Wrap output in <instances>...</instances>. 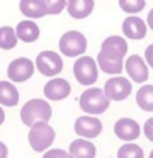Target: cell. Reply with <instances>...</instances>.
Masks as SVG:
<instances>
[{
  "instance_id": "1",
  "label": "cell",
  "mask_w": 153,
  "mask_h": 158,
  "mask_svg": "<svg viewBox=\"0 0 153 158\" xmlns=\"http://www.w3.org/2000/svg\"><path fill=\"white\" fill-rule=\"evenodd\" d=\"M78 106L87 116H100L111 106V100L104 94V89L88 87L78 97Z\"/></svg>"
},
{
  "instance_id": "2",
  "label": "cell",
  "mask_w": 153,
  "mask_h": 158,
  "mask_svg": "<svg viewBox=\"0 0 153 158\" xmlns=\"http://www.w3.org/2000/svg\"><path fill=\"white\" fill-rule=\"evenodd\" d=\"M51 116H53V109L49 100L46 99H31L20 109V121L27 127L36 123H49Z\"/></svg>"
},
{
  "instance_id": "3",
  "label": "cell",
  "mask_w": 153,
  "mask_h": 158,
  "mask_svg": "<svg viewBox=\"0 0 153 158\" xmlns=\"http://www.w3.org/2000/svg\"><path fill=\"white\" fill-rule=\"evenodd\" d=\"M56 139V131L53 129L49 123H36L29 127L27 133V141L32 151L36 153H44L51 148V144Z\"/></svg>"
},
{
  "instance_id": "4",
  "label": "cell",
  "mask_w": 153,
  "mask_h": 158,
  "mask_svg": "<svg viewBox=\"0 0 153 158\" xmlns=\"http://www.w3.org/2000/svg\"><path fill=\"white\" fill-rule=\"evenodd\" d=\"M58 48H60V55L66 56V58H80L87 51V38L83 32L80 31H66L58 41Z\"/></svg>"
},
{
  "instance_id": "5",
  "label": "cell",
  "mask_w": 153,
  "mask_h": 158,
  "mask_svg": "<svg viewBox=\"0 0 153 158\" xmlns=\"http://www.w3.org/2000/svg\"><path fill=\"white\" fill-rule=\"evenodd\" d=\"M73 77L83 87H94L99 78V66L92 56L83 55L75 60L73 63Z\"/></svg>"
},
{
  "instance_id": "6",
  "label": "cell",
  "mask_w": 153,
  "mask_h": 158,
  "mask_svg": "<svg viewBox=\"0 0 153 158\" xmlns=\"http://www.w3.org/2000/svg\"><path fill=\"white\" fill-rule=\"evenodd\" d=\"M34 65H36L37 72L43 77H48V78H54L63 72V58H61L60 53L51 51V49L41 51L36 56Z\"/></svg>"
},
{
  "instance_id": "7",
  "label": "cell",
  "mask_w": 153,
  "mask_h": 158,
  "mask_svg": "<svg viewBox=\"0 0 153 158\" xmlns=\"http://www.w3.org/2000/svg\"><path fill=\"white\" fill-rule=\"evenodd\" d=\"M99 58L111 61H124L128 56V41L124 36H107L100 44Z\"/></svg>"
},
{
  "instance_id": "8",
  "label": "cell",
  "mask_w": 153,
  "mask_h": 158,
  "mask_svg": "<svg viewBox=\"0 0 153 158\" xmlns=\"http://www.w3.org/2000/svg\"><path fill=\"white\" fill-rule=\"evenodd\" d=\"M133 90V82L128 77L116 75L111 77L107 82L104 83V94L107 95V99L111 102H122L131 95Z\"/></svg>"
},
{
  "instance_id": "9",
  "label": "cell",
  "mask_w": 153,
  "mask_h": 158,
  "mask_svg": "<svg viewBox=\"0 0 153 158\" xmlns=\"http://www.w3.org/2000/svg\"><path fill=\"white\" fill-rule=\"evenodd\" d=\"M34 72H36V65L31 58L26 56H19V58L12 60L7 66V77L12 83H24L27 80L32 78Z\"/></svg>"
},
{
  "instance_id": "10",
  "label": "cell",
  "mask_w": 153,
  "mask_h": 158,
  "mask_svg": "<svg viewBox=\"0 0 153 158\" xmlns=\"http://www.w3.org/2000/svg\"><path fill=\"white\" fill-rule=\"evenodd\" d=\"M104 124L97 116H80L75 119L73 131L78 138H85V139H95L100 136Z\"/></svg>"
},
{
  "instance_id": "11",
  "label": "cell",
  "mask_w": 153,
  "mask_h": 158,
  "mask_svg": "<svg viewBox=\"0 0 153 158\" xmlns=\"http://www.w3.org/2000/svg\"><path fill=\"white\" fill-rule=\"evenodd\" d=\"M124 72L128 73V78L134 83H146L150 78V68L146 65L145 58L139 55H129L124 60Z\"/></svg>"
},
{
  "instance_id": "12",
  "label": "cell",
  "mask_w": 153,
  "mask_h": 158,
  "mask_svg": "<svg viewBox=\"0 0 153 158\" xmlns=\"http://www.w3.org/2000/svg\"><path fill=\"white\" fill-rule=\"evenodd\" d=\"M43 94L44 99L49 100V102H60V100H65L66 97H70L71 85L63 77H54V78H49L44 83Z\"/></svg>"
},
{
  "instance_id": "13",
  "label": "cell",
  "mask_w": 153,
  "mask_h": 158,
  "mask_svg": "<svg viewBox=\"0 0 153 158\" xmlns=\"http://www.w3.org/2000/svg\"><path fill=\"white\" fill-rule=\"evenodd\" d=\"M141 126L136 119L131 117H121L114 123V134L124 143H133L141 136Z\"/></svg>"
},
{
  "instance_id": "14",
  "label": "cell",
  "mask_w": 153,
  "mask_h": 158,
  "mask_svg": "<svg viewBox=\"0 0 153 158\" xmlns=\"http://www.w3.org/2000/svg\"><path fill=\"white\" fill-rule=\"evenodd\" d=\"M121 29H122V36L126 39H131V41H141L148 34L146 21H143L139 15H128L122 21Z\"/></svg>"
},
{
  "instance_id": "15",
  "label": "cell",
  "mask_w": 153,
  "mask_h": 158,
  "mask_svg": "<svg viewBox=\"0 0 153 158\" xmlns=\"http://www.w3.org/2000/svg\"><path fill=\"white\" fill-rule=\"evenodd\" d=\"M95 0H66V12L71 19H87L94 12Z\"/></svg>"
},
{
  "instance_id": "16",
  "label": "cell",
  "mask_w": 153,
  "mask_h": 158,
  "mask_svg": "<svg viewBox=\"0 0 153 158\" xmlns=\"http://www.w3.org/2000/svg\"><path fill=\"white\" fill-rule=\"evenodd\" d=\"M68 153L73 158H95L97 156V148L90 139L85 138H77L70 143L68 146Z\"/></svg>"
},
{
  "instance_id": "17",
  "label": "cell",
  "mask_w": 153,
  "mask_h": 158,
  "mask_svg": "<svg viewBox=\"0 0 153 158\" xmlns=\"http://www.w3.org/2000/svg\"><path fill=\"white\" fill-rule=\"evenodd\" d=\"M19 10L31 21H37V19H43L44 15H48L46 5L43 0H19Z\"/></svg>"
},
{
  "instance_id": "18",
  "label": "cell",
  "mask_w": 153,
  "mask_h": 158,
  "mask_svg": "<svg viewBox=\"0 0 153 158\" xmlns=\"http://www.w3.org/2000/svg\"><path fill=\"white\" fill-rule=\"evenodd\" d=\"M15 34H17V38H19V41H22V43H34V41L39 39L41 29H39V26L36 24V21L26 19V21H20L19 24L15 26Z\"/></svg>"
},
{
  "instance_id": "19",
  "label": "cell",
  "mask_w": 153,
  "mask_h": 158,
  "mask_svg": "<svg viewBox=\"0 0 153 158\" xmlns=\"http://www.w3.org/2000/svg\"><path fill=\"white\" fill-rule=\"evenodd\" d=\"M19 90L15 83L10 80H0V106L2 107H15L19 104Z\"/></svg>"
},
{
  "instance_id": "20",
  "label": "cell",
  "mask_w": 153,
  "mask_h": 158,
  "mask_svg": "<svg viewBox=\"0 0 153 158\" xmlns=\"http://www.w3.org/2000/svg\"><path fill=\"white\" fill-rule=\"evenodd\" d=\"M136 104L145 112H153V85L143 83L136 92Z\"/></svg>"
},
{
  "instance_id": "21",
  "label": "cell",
  "mask_w": 153,
  "mask_h": 158,
  "mask_svg": "<svg viewBox=\"0 0 153 158\" xmlns=\"http://www.w3.org/2000/svg\"><path fill=\"white\" fill-rule=\"evenodd\" d=\"M19 43V38L15 34V27H10V26H2L0 27V49H14Z\"/></svg>"
},
{
  "instance_id": "22",
  "label": "cell",
  "mask_w": 153,
  "mask_h": 158,
  "mask_svg": "<svg viewBox=\"0 0 153 158\" xmlns=\"http://www.w3.org/2000/svg\"><path fill=\"white\" fill-rule=\"evenodd\" d=\"M117 158H145V151L136 143H122L117 150Z\"/></svg>"
},
{
  "instance_id": "23",
  "label": "cell",
  "mask_w": 153,
  "mask_h": 158,
  "mask_svg": "<svg viewBox=\"0 0 153 158\" xmlns=\"http://www.w3.org/2000/svg\"><path fill=\"white\" fill-rule=\"evenodd\" d=\"M117 4H119V9H121L124 14L136 15V14L145 10L146 0H117Z\"/></svg>"
},
{
  "instance_id": "24",
  "label": "cell",
  "mask_w": 153,
  "mask_h": 158,
  "mask_svg": "<svg viewBox=\"0 0 153 158\" xmlns=\"http://www.w3.org/2000/svg\"><path fill=\"white\" fill-rule=\"evenodd\" d=\"M43 2L49 15H58L66 9V0H43Z\"/></svg>"
},
{
  "instance_id": "25",
  "label": "cell",
  "mask_w": 153,
  "mask_h": 158,
  "mask_svg": "<svg viewBox=\"0 0 153 158\" xmlns=\"http://www.w3.org/2000/svg\"><path fill=\"white\" fill-rule=\"evenodd\" d=\"M41 158H73L66 150H61V148H49L48 151H44Z\"/></svg>"
},
{
  "instance_id": "26",
  "label": "cell",
  "mask_w": 153,
  "mask_h": 158,
  "mask_svg": "<svg viewBox=\"0 0 153 158\" xmlns=\"http://www.w3.org/2000/svg\"><path fill=\"white\" fill-rule=\"evenodd\" d=\"M141 131L145 133V138H146V139L153 143V116L148 117V119L145 121V124H143Z\"/></svg>"
},
{
  "instance_id": "27",
  "label": "cell",
  "mask_w": 153,
  "mask_h": 158,
  "mask_svg": "<svg viewBox=\"0 0 153 158\" xmlns=\"http://www.w3.org/2000/svg\"><path fill=\"white\" fill-rule=\"evenodd\" d=\"M145 61L148 65V68H153V43L148 44L145 49Z\"/></svg>"
},
{
  "instance_id": "28",
  "label": "cell",
  "mask_w": 153,
  "mask_h": 158,
  "mask_svg": "<svg viewBox=\"0 0 153 158\" xmlns=\"http://www.w3.org/2000/svg\"><path fill=\"white\" fill-rule=\"evenodd\" d=\"M9 156V146L3 141H0V158H7Z\"/></svg>"
},
{
  "instance_id": "29",
  "label": "cell",
  "mask_w": 153,
  "mask_h": 158,
  "mask_svg": "<svg viewBox=\"0 0 153 158\" xmlns=\"http://www.w3.org/2000/svg\"><path fill=\"white\" fill-rule=\"evenodd\" d=\"M146 26H148V29L153 31V9L148 12V15H146Z\"/></svg>"
},
{
  "instance_id": "30",
  "label": "cell",
  "mask_w": 153,
  "mask_h": 158,
  "mask_svg": "<svg viewBox=\"0 0 153 158\" xmlns=\"http://www.w3.org/2000/svg\"><path fill=\"white\" fill-rule=\"evenodd\" d=\"M5 123V110H3V107L0 106V126Z\"/></svg>"
},
{
  "instance_id": "31",
  "label": "cell",
  "mask_w": 153,
  "mask_h": 158,
  "mask_svg": "<svg viewBox=\"0 0 153 158\" xmlns=\"http://www.w3.org/2000/svg\"><path fill=\"white\" fill-rule=\"evenodd\" d=\"M148 158H153V150L150 151V155H148Z\"/></svg>"
}]
</instances>
